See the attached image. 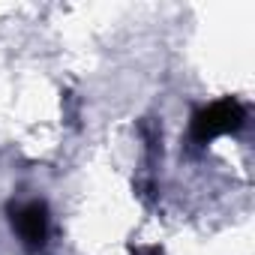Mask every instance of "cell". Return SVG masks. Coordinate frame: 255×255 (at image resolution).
<instances>
[{
    "mask_svg": "<svg viewBox=\"0 0 255 255\" xmlns=\"http://www.w3.org/2000/svg\"><path fill=\"white\" fill-rule=\"evenodd\" d=\"M246 126V108L240 99L234 96H222V99H213L207 105H201L192 120H189V138L192 144L204 147L222 135H234Z\"/></svg>",
    "mask_w": 255,
    "mask_h": 255,
    "instance_id": "cell-1",
    "label": "cell"
},
{
    "mask_svg": "<svg viewBox=\"0 0 255 255\" xmlns=\"http://www.w3.org/2000/svg\"><path fill=\"white\" fill-rule=\"evenodd\" d=\"M9 222H12V231H15L18 243L27 252H42L48 246V237H51V213H48V204L45 201H39V198L18 201L9 210Z\"/></svg>",
    "mask_w": 255,
    "mask_h": 255,
    "instance_id": "cell-2",
    "label": "cell"
},
{
    "mask_svg": "<svg viewBox=\"0 0 255 255\" xmlns=\"http://www.w3.org/2000/svg\"><path fill=\"white\" fill-rule=\"evenodd\" d=\"M138 255H165V252H162L159 246H147V249H141Z\"/></svg>",
    "mask_w": 255,
    "mask_h": 255,
    "instance_id": "cell-3",
    "label": "cell"
}]
</instances>
